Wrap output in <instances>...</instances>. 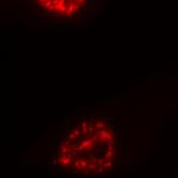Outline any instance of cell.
<instances>
[{"mask_svg":"<svg viewBox=\"0 0 178 178\" xmlns=\"http://www.w3.org/2000/svg\"><path fill=\"white\" fill-rule=\"evenodd\" d=\"M116 140L113 128L100 118H84L73 125L60 143L56 164L79 175L107 172L115 162Z\"/></svg>","mask_w":178,"mask_h":178,"instance_id":"cell-1","label":"cell"}]
</instances>
